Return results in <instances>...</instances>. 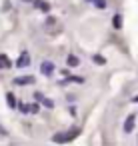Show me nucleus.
I'll return each mask as SVG.
<instances>
[{
	"label": "nucleus",
	"instance_id": "nucleus-9",
	"mask_svg": "<svg viewBox=\"0 0 138 146\" xmlns=\"http://www.w3.org/2000/svg\"><path fill=\"white\" fill-rule=\"evenodd\" d=\"M12 60L6 56V54H0V68H12Z\"/></svg>",
	"mask_w": 138,
	"mask_h": 146
},
{
	"label": "nucleus",
	"instance_id": "nucleus-5",
	"mask_svg": "<svg viewBox=\"0 0 138 146\" xmlns=\"http://www.w3.org/2000/svg\"><path fill=\"white\" fill-rule=\"evenodd\" d=\"M34 96H36V100H38V102H42V106H46L48 110H52V108H54V102H52L50 98H44V94H42V92H34Z\"/></svg>",
	"mask_w": 138,
	"mask_h": 146
},
{
	"label": "nucleus",
	"instance_id": "nucleus-17",
	"mask_svg": "<svg viewBox=\"0 0 138 146\" xmlns=\"http://www.w3.org/2000/svg\"><path fill=\"white\" fill-rule=\"evenodd\" d=\"M0 134H2V136H8V132H6V130H4L2 126H0Z\"/></svg>",
	"mask_w": 138,
	"mask_h": 146
},
{
	"label": "nucleus",
	"instance_id": "nucleus-6",
	"mask_svg": "<svg viewBox=\"0 0 138 146\" xmlns=\"http://www.w3.org/2000/svg\"><path fill=\"white\" fill-rule=\"evenodd\" d=\"M6 104H8L10 110H16L18 108V100H16L14 92H6Z\"/></svg>",
	"mask_w": 138,
	"mask_h": 146
},
{
	"label": "nucleus",
	"instance_id": "nucleus-19",
	"mask_svg": "<svg viewBox=\"0 0 138 146\" xmlns=\"http://www.w3.org/2000/svg\"><path fill=\"white\" fill-rule=\"evenodd\" d=\"M84 2H90V4H94V0H84Z\"/></svg>",
	"mask_w": 138,
	"mask_h": 146
},
{
	"label": "nucleus",
	"instance_id": "nucleus-8",
	"mask_svg": "<svg viewBox=\"0 0 138 146\" xmlns=\"http://www.w3.org/2000/svg\"><path fill=\"white\" fill-rule=\"evenodd\" d=\"M66 62H68L70 68H76V66H80V56H76V54H68V56H66Z\"/></svg>",
	"mask_w": 138,
	"mask_h": 146
},
{
	"label": "nucleus",
	"instance_id": "nucleus-20",
	"mask_svg": "<svg viewBox=\"0 0 138 146\" xmlns=\"http://www.w3.org/2000/svg\"><path fill=\"white\" fill-rule=\"evenodd\" d=\"M132 100H134V102H138V96H134V98H132Z\"/></svg>",
	"mask_w": 138,
	"mask_h": 146
},
{
	"label": "nucleus",
	"instance_id": "nucleus-14",
	"mask_svg": "<svg viewBox=\"0 0 138 146\" xmlns=\"http://www.w3.org/2000/svg\"><path fill=\"white\" fill-rule=\"evenodd\" d=\"M68 82H76V84H84V76H70Z\"/></svg>",
	"mask_w": 138,
	"mask_h": 146
},
{
	"label": "nucleus",
	"instance_id": "nucleus-18",
	"mask_svg": "<svg viewBox=\"0 0 138 146\" xmlns=\"http://www.w3.org/2000/svg\"><path fill=\"white\" fill-rule=\"evenodd\" d=\"M20 2H34V0H20Z\"/></svg>",
	"mask_w": 138,
	"mask_h": 146
},
{
	"label": "nucleus",
	"instance_id": "nucleus-12",
	"mask_svg": "<svg viewBox=\"0 0 138 146\" xmlns=\"http://www.w3.org/2000/svg\"><path fill=\"white\" fill-rule=\"evenodd\" d=\"M92 62L98 64V66H104V64H106V58H104L102 54H92Z\"/></svg>",
	"mask_w": 138,
	"mask_h": 146
},
{
	"label": "nucleus",
	"instance_id": "nucleus-3",
	"mask_svg": "<svg viewBox=\"0 0 138 146\" xmlns=\"http://www.w3.org/2000/svg\"><path fill=\"white\" fill-rule=\"evenodd\" d=\"M12 82H14L16 86H28V84H34L36 78H34V76H18V78H14Z\"/></svg>",
	"mask_w": 138,
	"mask_h": 146
},
{
	"label": "nucleus",
	"instance_id": "nucleus-15",
	"mask_svg": "<svg viewBox=\"0 0 138 146\" xmlns=\"http://www.w3.org/2000/svg\"><path fill=\"white\" fill-rule=\"evenodd\" d=\"M30 106V114H38L40 112V104H36V102H32V104H28Z\"/></svg>",
	"mask_w": 138,
	"mask_h": 146
},
{
	"label": "nucleus",
	"instance_id": "nucleus-4",
	"mask_svg": "<svg viewBox=\"0 0 138 146\" xmlns=\"http://www.w3.org/2000/svg\"><path fill=\"white\" fill-rule=\"evenodd\" d=\"M40 72H42L44 76H52V72H54V62L44 60V62L40 64Z\"/></svg>",
	"mask_w": 138,
	"mask_h": 146
},
{
	"label": "nucleus",
	"instance_id": "nucleus-16",
	"mask_svg": "<svg viewBox=\"0 0 138 146\" xmlns=\"http://www.w3.org/2000/svg\"><path fill=\"white\" fill-rule=\"evenodd\" d=\"M94 6H96L98 10H104V8H106V0H94Z\"/></svg>",
	"mask_w": 138,
	"mask_h": 146
},
{
	"label": "nucleus",
	"instance_id": "nucleus-7",
	"mask_svg": "<svg viewBox=\"0 0 138 146\" xmlns=\"http://www.w3.org/2000/svg\"><path fill=\"white\" fill-rule=\"evenodd\" d=\"M134 122H136V116H134V114H130V116L126 118V122H124V132H126V134L134 130Z\"/></svg>",
	"mask_w": 138,
	"mask_h": 146
},
{
	"label": "nucleus",
	"instance_id": "nucleus-1",
	"mask_svg": "<svg viewBox=\"0 0 138 146\" xmlns=\"http://www.w3.org/2000/svg\"><path fill=\"white\" fill-rule=\"evenodd\" d=\"M78 128H74V130H70V132H58V134H54L52 136V142H56V144H66V142H72L76 136H78Z\"/></svg>",
	"mask_w": 138,
	"mask_h": 146
},
{
	"label": "nucleus",
	"instance_id": "nucleus-11",
	"mask_svg": "<svg viewBox=\"0 0 138 146\" xmlns=\"http://www.w3.org/2000/svg\"><path fill=\"white\" fill-rule=\"evenodd\" d=\"M112 26H114L116 30L122 28V14H114V18H112Z\"/></svg>",
	"mask_w": 138,
	"mask_h": 146
},
{
	"label": "nucleus",
	"instance_id": "nucleus-10",
	"mask_svg": "<svg viewBox=\"0 0 138 146\" xmlns=\"http://www.w3.org/2000/svg\"><path fill=\"white\" fill-rule=\"evenodd\" d=\"M34 6H36L38 10H42L44 14L50 10V4H48V2H44V0H34Z\"/></svg>",
	"mask_w": 138,
	"mask_h": 146
},
{
	"label": "nucleus",
	"instance_id": "nucleus-13",
	"mask_svg": "<svg viewBox=\"0 0 138 146\" xmlns=\"http://www.w3.org/2000/svg\"><path fill=\"white\" fill-rule=\"evenodd\" d=\"M18 108H20L22 114H30V106H28L26 102H18Z\"/></svg>",
	"mask_w": 138,
	"mask_h": 146
},
{
	"label": "nucleus",
	"instance_id": "nucleus-2",
	"mask_svg": "<svg viewBox=\"0 0 138 146\" xmlns=\"http://www.w3.org/2000/svg\"><path fill=\"white\" fill-rule=\"evenodd\" d=\"M30 62H32L30 52L22 50V54H20V56H18V60H16V66H18V68H26V66H30Z\"/></svg>",
	"mask_w": 138,
	"mask_h": 146
}]
</instances>
